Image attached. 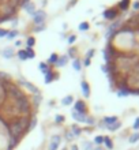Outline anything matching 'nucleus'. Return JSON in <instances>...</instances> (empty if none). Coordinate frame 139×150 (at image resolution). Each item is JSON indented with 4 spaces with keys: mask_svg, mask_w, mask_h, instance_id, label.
Here are the masks:
<instances>
[{
    "mask_svg": "<svg viewBox=\"0 0 139 150\" xmlns=\"http://www.w3.org/2000/svg\"><path fill=\"white\" fill-rule=\"evenodd\" d=\"M76 41V36H70V38H68V42L70 44H74Z\"/></svg>",
    "mask_w": 139,
    "mask_h": 150,
    "instance_id": "nucleus-41",
    "label": "nucleus"
},
{
    "mask_svg": "<svg viewBox=\"0 0 139 150\" xmlns=\"http://www.w3.org/2000/svg\"><path fill=\"white\" fill-rule=\"evenodd\" d=\"M60 137L59 135H55V137H52L51 139V145H49V150H57V147H59L60 145Z\"/></svg>",
    "mask_w": 139,
    "mask_h": 150,
    "instance_id": "nucleus-6",
    "label": "nucleus"
},
{
    "mask_svg": "<svg viewBox=\"0 0 139 150\" xmlns=\"http://www.w3.org/2000/svg\"><path fill=\"white\" fill-rule=\"evenodd\" d=\"M8 32L7 30H4V29H0V37H4V36H7Z\"/></svg>",
    "mask_w": 139,
    "mask_h": 150,
    "instance_id": "nucleus-43",
    "label": "nucleus"
},
{
    "mask_svg": "<svg viewBox=\"0 0 139 150\" xmlns=\"http://www.w3.org/2000/svg\"><path fill=\"white\" fill-rule=\"evenodd\" d=\"M42 29H45V26H44V25H38V28H36V29H34V32H41Z\"/></svg>",
    "mask_w": 139,
    "mask_h": 150,
    "instance_id": "nucleus-45",
    "label": "nucleus"
},
{
    "mask_svg": "<svg viewBox=\"0 0 139 150\" xmlns=\"http://www.w3.org/2000/svg\"><path fill=\"white\" fill-rule=\"evenodd\" d=\"M75 112L87 115V107H86V104H85L82 100H78V101L75 103Z\"/></svg>",
    "mask_w": 139,
    "mask_h": 150,
    "instance_id": "nucleus-4",
    "label": "nucleus"
},
{
    "mask_svg": "<svg viewBox=\"0 0 139 150\" xmlns=\"http://www.w3.org/2000/svg\"><path fill=\"white\" fill-rule=\"evenodd\" d=\"M71 150H79V149H78V146H75V145H74V146L71 147Z\"/></svg>",
    "mask_w": 139,
    "mask_h": 150,
    "instance_id": "nucleus-48",
    "label": "nucleus"
},
{
    "mask_svg": "<svg viewBox=\"0 0 139 150\" xmlns=\"http://www.w3.org/2000/svg\"><path fill=\"white\" fill-rule=\"evenodd\" d=\"M119 16V10L117 8H108V10H105L104 11V18L108 21H115L116 18Z\"/></svg>",
    "mask_w": 139,
    "mask_h": 150,
    "instance_id": "nucleus-2",
    "label": "nucleus"
},
{
    "mask_svg": "<svg viewBox=\"0 0 139 150\" xmlns=\"http://www.w3.org/2000/svg\"><path fill=\"white\" fill-rule=\"evenodd\" d=\"M44 21H45V12L44 11L38 10V11H36L33 14V22L36 25H42Z\"/></svg>",
    "mask_w": 139,
    "mask_h": 150,
    "instance_id": "nucleus-3",
    "label": "nucleus"
},
{
    "mask_svg": "<svg viewBox=\"0 0 139 150\" xmlns=\"http://www.w3.org/2000/svg\"><path fill=\"white\" fill-rule=\"evenodd\" d=\"M53 78H55V74L52 71H49V72H47L45 74V83H51L52 81H53Z\"/></svg>",
    "mask_w": 139,
    "mask_h": 150,
    "instance_id": "nucleus-20",
    "label": "nucleus"
},
{
    "mask_svg": "<svg viewBox=\"0 0 139 150\" xmlns=\"http://www.w3.org/2000/svg\"><path fill=\"white\" fill-rule=\"evenodd\" d=\"M104 124H105V127L108 126H112L113 123L119 122V119H117V116H107V117H104Z\"/></svg>",
    "mask_w": 139,
    "mask_h": 150,
    "instance_id": "nucleus-8",
    "label": "nucleus"
},
{
    "mask_svg": "<svg viewBox=\"0 0 139 150\" xmlns=\"http://www.w3.org/2000/svg\"><path fill=\"white\" fill-rule=\"evenodd\" d=\"M19 83H20V85H23L25 87H28V89L32 91L33 94H40V90H38V89H37L34 85H32L30 82H28V81H25V79H20Z\"/></svg>",
    "mask_w": 139,
    "mask_h": 150,
    "instance_id": "nucleus-5",
    "label": "nucleus"
},
{
    "mask_svg": "<svg viewBox=\"0 0 139 150\" xmlns=\"http://www.w3.org/2000/svg\"><path fill=\"white\" fill-rule=\"evenodd\" d=\"M11 18H12V15H1L0 16V23L6 22V21H11Z\"/></svg>",
    "mask_w": 139,
    "mask_h": 150,
    "instance_id": "nucleus-35",
    "label": "nucleus"
},
{
    "mask_svg": "<svg viewBox=\"0 0 139 150\" xmlns=\"http://www.w3.org/2000/svg\"><path fill=\"white\" fill-rule=\"evenodd\" d=\"M26 51V55H28V59H34V56H36V53H34V51H33L32 48H26L25 49Z\"/></svg>",
    "mask_w": 139,
    "mask_h": 150,
    "instance_id": "nucleus-23",
    "label": "nucleus"
},
{
    "mask_svg": "<svg viewBox=\"0 0 139 150\" xmlns=\"http://www.w3.org/2000/svg\"><path fill=\"white\" fill-rule=\"evenodd\" d=\"M57 59H59V55H57V53H52V55H51V57H49V60H48V63H51V64H53V63H55V64H56V62H57Z\"/></svg>",
    "mask_w": 139,
    "mask_h": 150,
    "instance_id": "nucleus-26",
    "label": "nucleus"
},
{
    "mask_svg": "<svg viewBox=\"0 0 139 150\" xmlns=\"http://www.w3.org/2000/svg\"><path fill=\"white\" fill-rule=\"evenodd\" d=\"M16 108H18L19 113L28 115L30 112V103H29V100L26 97H23V98H20V100H16Z\"/></svg>",
    "mask_w": 139,
    "mask_h": 150,
    "instance_id": "nucleus-1",
    "label": "nucleus"
},
{
    "mask_svg": "<svg viewBox=\"0 0 139 150\" xmlns=\"http://www.w3.org/2000/svg\"><path fill=\"white\" fill-rule=\"evenodd\" d=\"M128 141H130V143H136V142H138V141H139V131L134 132V134L130 137V139H128Z\"/></svg>",
    "mask_w": 139,
    "mask_h": 150,
    "instance_id": "nucleus-18",
    "label": "nucleus"
},
{
    "mask_svg": "<svg viewBox=\"0 0 139 150\" xmlns=\"http://www.w3.org/2000/svg\"><path fill=\"white\" fill-rule=\"evenodd\" d=\"M132 8H134L135 11H139V0H136L135 3L132 4Z\"/></svg>",
    "mask_w": 139,
    "mask_h": 150,
    "instance_id": "nucleus-40",
    "label": "nucleus"
},
{
    "mask_svg": "<svg viewBox=\"0 0 139 150\" xmlns=\"http://www.w3.org/2000/svg\"><path fill=\"white\" fill-rule=\"evenodd\" d=\"M68 55L74 57V56H75V49H74V48H70V51H68Z\"/></svg>",
    "mask_w": 139,
    "mask_h": 150,
    "instance_id": "nucleus-44",
    "label": "nucleus"
},
{
    "mask_svg": "<svg viewBox=\"0 0 139 150\" xmlns=\"http://www.w3.org/2000/svg\"><path fill=\"white\" fill-rule=\"evenodd\" d=\"M120 127H121V123H120V122H116V123H113L112 126H108L107 128L109 131H116V130H119Z\"/></svg>",
    "mask_w": 139,
    "mask_h": 150,
    "instance_id": "nucleus-19",
    "label": "nucleus"
},
{
    "mask_svg": "<svg viewBox=\"0 0 139 150\" xmlns=\"http://www.w3.org/2000/svg\"><path fill=\"white\" fill-rule=\"evenodd\" d=\"M79 30H82V32L89 30V23H87V22H82V23L79 25Z\"/></svg>",
    "mask_w": 139,
    "mask_h": 150,
    "instance_id": "nucleus-32",
    "label": "nucleus"
},
{
    "mask_svg": "<svg viewBox=\"0 0 139 150\" xmlns=\"http://www.w3.org/2000/svg\"><path fill=\"white\" fill-rule=\"evenodd\" d=\"M80 86H82V93H83V96L86 98H89V97H90V86H89V83L86 82V81H82Z\"/></svg>",
    "mask_w": 139,
    "mask_h": 150,
    "instance_id": "nucleus-7",
    "label": "nucleus"
},
{
    "mask_svg": "<svg viewBox=\"0 0 139 150\" xmlns=\"http://www.w3.org/2000/svg\"><path fill=\"white\" fill-rule=\"evenodd\" d=\"M130 94H131V89L128 86L119 87V91H117V96H119V97H126V96H130Z\"/></svg>",
    "mask_w": 139,
    "mask_h": 150,
    "instance_id": "nucleus-9",
    "label": "nucleus"
},
{
    "mask_svg": "<svg viewBox=\"0 0 139 150\" xmlns=\"http://www.w3.org/2000/svg\"><path fill=\"white\" fill-rule=\"evenodd\" d=\"M3 55H4V57L10 59V57L14 55V51H12L11 48H7V49H4V51H3Z\"/></svg>",
    "mask_w": 139,
    "mask_h": 150,
    "instance_id": "nucleus-24",
    "label": "nucleus"
},
{
    "mask_svg": "<svg viewBox=\"0 0 139 150\" xmlns=\"http://www.w3.org/2000/svg\"><path fill=\"white\" fill-rule=\"evenodd\" d=\"M90 63H92V60L86 57V60H85V66H90Z\"/></svg>",
    "mask_w": 139,
    "mask_h": 150,
    "instance_id": "nucleus-47",
    "label": "nucleus"
},
{
    "mask_svg": "<svg viewBox=\"0 0 139 150\" xmlns=\"http://www.w3.org/2000/svg\"><path fill=\"white\" fill-rule=\"evenodd\" d=\"M104 143V137H101V135H97L94 138V145H97V146H101Z\"/></svg>",
    "mask_w": 139,
    "mask_h": 150,
    "instance_id": "nucleus-25",
    "label": "nucleus"
},
{
    "mask_svg": "<svg viewBox=\"0 0 139 150\" xmlns=\"http://www.w3.org/2000/svg\"><path fill=\"white\" fill-rule=\"evenodd\" d=\"M68 62V56H61V57H59L57 59V62H56V66L57 67H63V66H66Z\"/></svg>",
    "mask_w": 139,
    "mask_h": 150,
    "instance_id": "nucleus-14",
    "label": "nucleus"
},
{
    "mask_svg": "<svg viewBox=\"0 0 139 150\" xmlns=\"http://www.w3.org/2000/svg\"><path fill=\"white\" fill-rule=\"evenodd\" d=\"M36 124H37V119L36 117H33L30 122H29V127H28V131H30V130H33L34 127H36Z\"/></svg>",
    "mask_w": 139,
    "mask_h": 150,
    "instance_id": "nucleus-27",
    "label": "nucleus"
},
{
    "mask_svg": "<svg viewBox=\"0 0 139 150\" xmlns=\"http://www.w3.org/2000/svg\"><path fill=\"white\" fill-rule=\"evenodd\" d=\"M85 150H93V143H90V142L85 143Z\"/></svg>",
    "mask_w": 139,
    "mask_h": 150,
    "instance_id": "nucleus-37",
    "label": "nucleus"
},
{
    "mask_svg": "<svg viewBox=\"0 0 139 150\" xmlns=\"http://www.w3.org/2000/svg\"><path fill=\"white\" fill-rule=\"evenodd\" d=\"M94 150H104V149H101V147H97V149H94Z\"/></svg>",
    "mask_w": 139,
    "mask_h": 150,
    "instance_id": "nucleus-49",
    "label": "nucleus"
},
{
    "mask_svg": "<svg viewBox=\"0 0 139 150\" xmlns=\"http://www.w3.org/2000/svg\"><path fill=\"white\" fill-rule=\"evenodd\" d=\"M64 120H66V119H64V116H61V115H56L55 116V122L57 123V124H61Z\"/></svg>",
    "mask_w": 139,
    "mask_h": 150,
    "instance_id": "nucleus-30",
    "label": "nucleus"
},
{
    "mask_svg": "<svg viewBox=\"0 0 139 150\" xmlns=\"http://www.w3.org/2000/svg\"><path fill=\"white\" fill-rule=\"evenodd\" d=\"M71 134L74 135V137H79V135L82 134V128L74 124V126H71Z\"/></svg>",
    "mask_w": 139,
    "mask_h": 150,
    "instance_id": "nucleus-16",
    "label": "nucleus"
},
{
    "mask_svg": "<svg viewBox=\"0 0 139 150\" xmlns=\"http://www.w3.org/2000/svg\"><path fill=\"white\" fill-rule=\"evenodd\" d=\"M72 117H74V120H76V122H80V123H85V120H86V115L83 113H79V112H72Z\"/></svg>",
    "mask_w": 139,
    "mask_h": 150,
    "instance_id": "nucleus-12",
    "label": "nucleus"
},
{
    "mask_svg": "<svg viewBox=\"0 0 139 150\" xmlns=\"http://www.w3.org/2000/svg\"><path fill=\"white\" fill-rule=\"evenodd\" d=\"M85 123H87V124L93 126V124H95V120H94V117H92V116H86V120H85Z\"/></svg>",
    "mask_w": 139,
    "mask_h": 150,
    "instance_id": "nucleus-33",
    "label": "nucleus"
},
{
    "mask_svg": "<svg viewBox=\"0 0 139 150\" xmlns=\"http://www.w3.org/2000/svg\"><path fill=\"white\" fill-rule=\"evenodd\" d=\"M131 6V0H120L119 3V10L120 11H127Z\"/></svg>",
    "mask_w": 139,
    "mask_h": 150,
    "instance_id": "nucleus-11",
    "label": "nucleus"
},
{
    "mask_svg": "<svg viewBox=\"0 0 139 150\" xmlns=\"http://www.w3.org/2000/svg\"><path fill=\"white\" fill-rule=\"evenodd\" d=\"M16 36H18V32H16V30H12V32H8L7 38L8 40H12V38H15Z\"/></svg>",
    "mask_w": 139,
    "mask_h": 150,
    "instance_id": "nucleus-31",
    "label": "nucleus"
},
{
    "mask_svg": "<svg viewBox=\"0 0 139 150\" xmlns=\"http://www.w3.org/2000/svg\"><path fill=\"white\" fill-rule=\"evenodd\" d=\"M1 78H6V81H7V79H10V75L6 72H0V81H1Z\"/></svg>",
    "mask_w": 139,
    "mask_h": 150,
    "instance_id": "nucleus-38",
    "label": "nucleus"
},
{
    "mask_svg": "<svg viewBox=\"0 0 139 150\" xmlns=\"http://www.w3.org/2000/svg\"><path fill=\"white\" fill-rule=\"evenodd\" d=\"M104 146L107 147L108 150H112L113 149V142H112V139L109 138V137H104Z\"/></svg>",
    "mask_w": 139,
    "mask_h": 150,
    "instance_id": "nucleus-13",
    "label": "nucleus"
},
{
    "mask_svg": "<svg viewBox=\"0 0 139 150\" xmlns=\"http://www.w3.org/2000/svg\"><path fill=\"white\" fill-rule=\"evenodd\" d=\"M38 67H40V70H41V72H42V74H47V72L51 71V68L48 67L47 63H40V66H38Z\"/></svg>",
    "mask_w": 139,
    "mask_h": 150,
    "instance_id": "nucleus-22",
    "label": "nucleus"
},
{
    "mask_svg": "<svg viewBox=\"0 0 139 150\" xmlns=\"http://www.w3.org/2000/svg\"><path fill=\"white\" fill-rule=\"evenodd\" d=\"M72 67H74V70H76V71H80L82 64H80L79 59H74V62H72Z\"/></svg>",
    "mask_w": 139,
    "mask_h": 150,
    "instance_id": "nucleus-21",
    "label": "nucleus"
},
{
    "mask_svg": "<svg viewBox=\"0 0 139 150\" xmlns=\"http://www.w3.org/2000/svg\"><path fill=\"white\" fill-rule=\"evenodd\" d=\"M72 103H74V97H72V96H67V97H64V98L61 100V104H63V105H71Z\"/></svg>",
    "mask_w": 139,
    "mask_h": 150,
    "instance_id": "nucleus-17",
    "label": "nucleus"
},
{
    "mask_svg": "<svg viewBox=\"0 0 139 150\" xmlns=\"http://www.w3.org/2000/svg\"><path fill=\"white\" fill-rule=\"evenodd\" d=\"M132 128H134L135 131L139 130V117L135 119V122H134V124H132Z\"/></svg>",
    "mask_w": 139,
    "mask_h": 150,
    "instance_id": "nucleus-36",
    "label": "nucleus"
},
{
    "mask_svg": "<svg viewBox=\"0 0 139 150\" xmlns=\"http://www.w3.org/2000/svg\"><path fill=\"white\" fill-rule=\"evenodd\" d=\"M11 96L14 97L15 100H20V98H23L25 97V93L22 90H19V89H16V87H14L11 90Z\"/></svg>",
    "mask_w": 139,
    "mask_h": 150,
    "instance_id": "nucleus-10",
    "label": "nucleus"
},
{
    "mask_svg": "<svg viewBox=\"0 0 139 150\" xmlns=\"http://www.w3.org/2000/svg\"><path fill=\"white\" fill-rule=\"evenodd\" d=\"M40 101H41V94H34V97H33V103H34L36 107L40 105Z\"/></svg>",
    "mask_w": 139,
    "mask_h": 150,
    "instance_id": "nucleus-28",
    "label": "nucleus"
},
{
    "mask_svg": "<svg viewBox=\"0 0 139 150\" xmlns=\"http://www.w3.org/2000/svg\"><path fill=\"white\" fill-rule=\"evenodd\" d=\"M66 138H67L68 141H71V139L74 138V135L71 134V131H67V132H66Z\"/></svg>",
    "mask_w": 139,
    "mask_h": 150,
    "instance_id": "nucleus-39",
    "label": "nucleus"
},
{
    "mask_svg": "<svg viewBox=\"0 0 139 150\" xmlns=\"http://www.w3.org/2000/svg\"><path fill=\"white\" fill-rule=\"evenodd\" d=\"M18 57H19L20 60H28V55H26V51H22V49H20V51L18 52Z\"/></svg>",
    "mask_w": 139,
    "mask_h": 150,
    "instance_id": "nucleus-29",
    "label": "nucleus"
},
{
    "mask_svg": "<svg viewBox=\"0 0 139 150\" xmlns=\"http://www.w3.org/2000/svg\"><path fill=\"white\" fill-rule=\"evenodd\" d=\"M23 8H25V10H26V11L29 12V14H32V15H33V14H34V12H36V6H34V4H33L32 1H29V3L26 4V6H25Z\"/></svg>",
    "mask_w": 139,
    "mask_h": 150,
    "instance_id": "nucleus-15",
    "label": "nucleus"
},
{
    "mask_svg": "<svg viewBox=\"0 0 139 150\" xmlns=\"http://www.w3.org/2000/svg\"><path fill=\"white\" fill-rule=\"evenodd\" d=\"M63 150H67V149H63Z\"/></svg>",
    "mask_w": 139,
    "mask_h": 150,
    "instance_id": "nucleus-50",
    "label": "nucleus"
},
{
    "mask_svg": "<svg viewBox=\"0 0 139 150\" xmlns=\"http://www.w3.org/2000/svg\"><path fill=\"white\" fill-rule=\"evenodd\" d=\"M34 44H36V38H34V37H29L28 38V47L32 48Z\"/></svg>",
    "mask_w": 139,
    "mask_h": 150,
    "instance_id": "nucleus-34",
    "label": "nucleus"
},
{
    "mask_svg": "<svg viewBox=\"0 0 139 150\" xmlns=\"http://www.w3.org/2000/svg\"><path fill=\"white\" fill-rule=\"evenodd\" d=\"M94 55V49H90V51L87 52V55H86V57H87V59H92V56Z\"/></svg>",
    "mask_w": 139,
    "mask_h": 150,
    "instance_id": "nucleus-42",
    "label": "nucleus"
},
{
    "mask_svg": "<svg viewBox=\"0 0 139 150\" xmlns=\"http://www.w3.org/2000/svg\"><path fill=\"white\" fill-rule=\"evenodd\" d=\"M29 1H30V0H20V1H19V4H20V6H22V7H25V6H26V4H28Z\"/></svg>",
    "mask_w": 139,
    "mask_h": 150,
    "instance_id": "nucleus-46",
    "label": "nucleus"
}]
</instances>
